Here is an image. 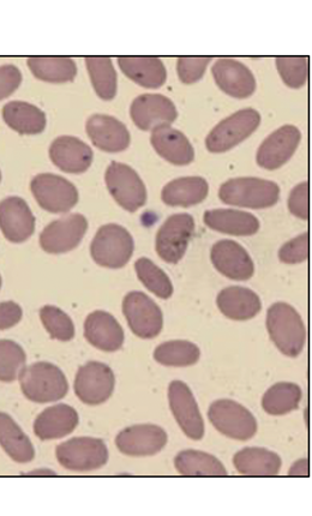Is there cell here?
Wrapping results in <instances>:
<instances>
[{
  "label": "cell",
  "instance_id": "obj_25",
  "mask_svg": "<svg viewBox=\"0 0 312 516\" xmlns=\"http://www.w3.org/2000/svg\"><path fill=\"white\" fill-rule=\"evenodd\" d=\"M78 414L68 405L47 408L35 420V435L42 441L57 440L71 434L77 428Z\"/></svg>",
  "mask_w": 312,
  "mask_h": 516
},
{
  "label": "cell",
  "instance_id": "obj_11",
  "mask_svg": "<svg viewBox=\"0 0 312 516\" xmlns=\"http://www.w3.org/2000/svg\"><path fill=\"white\" fill-rule=\"evenodd\" d=\"M123 312L138 338L153 339L164 327V316L158 305L142 292H130L124 298Z\"/></svg>",
  "mask_w": 312,
  "mask_h": 516
},
{
  "label": "cell",
  "instance_id": "obj_27",
  "mask_svg": "<svg viewBox=\"0 0 312 516\" xmlns=\"http://www.w3.org/2000/svg\"><path fill=\"white\" fill-rule=\"evenodd\" d=\"M204 224L216 232L231 236H252L260 230V221L255 215L236 209L207 210Z\"/></svg>",
  "mask_w": 312,
  "mask_h": 516
},
{
  "label": "cell",
  "instance_id": "obj_49",
  "mask_svg": "<svg viewBox=\"0 0 312 516\" xmlns=\"http://www.w3.org/2000/svg\"><path fill=\"white\" fill-rule=\"evenodd\" d=\"M0 180H2V173H0Z\"/></svg>",
  "mask_w": 312,
  "mask_h": 516
},
{
  "label": "cell",
  "instance_id": "obj_43",
  "mask_svg": "<svg viewBox=\"0 0 312 516\" xmlns=\"http://www.w3.org/2000/svg\"><path fill=\"white\" fill-rule=\"evenodd\" d=\"M310 238L309 233L305 232L300 236L293 238L290 242L282 245L279 251L281 262L287 264L302 263L309 258Z\"/></svg>",
  "mask_w": 312,
  "mask_h": 516
},
{
  "label": "cell",
  "instance_id": "obj_17",
  "mask_svg": "<svg viewBox=\"0 0 312 516\" xmlns=\"http://www.w3.org/2000/svg\"><path fill=\"white\" fill-rule=\"evenodd\" d=\"M166 431L158 425H135L119 432L116 444L120 452L129 456H152L167 444Z\"/></svg>",
  "mask_w": 312,
  "mask_h": 516
},
{
  "label": "cell",
  "instance_id": "obj_10",
  "mask_svg": "<svg viewBox=\"0 0 312 516\" xmlns=\"http://www.w3.org/2000/svg\"><path fill=\"white\" fill-rule=\"evenodd\" d=\"M195 231V220L190 214H174L156 234V252L167 263L176 264L185 255Z\"/></svg>",
  "mask_w": 312,
  "mask_h": 516
},
{
  "label": "cell",
  "instance_id": "obj_42",
  "mask_svg": "<svg viewBox=\"0 0 312 516\" xmlns=\"http://www.w3.org/2000/svg\"><path fill=\"white\" fill-rule=\"evenodd\" d=\"M210 57H180L177 60L179 80L185 84L200 81L206 72Z\"/></svg>",
  "mask_w": 312,
  "mask_h": 516
},
{
  "label": "cell",
  "instance_id": "obj_3",
  "mask_svg": "<svg viewBox=\"0 0 312 516\" xmlns=\"http://www.w3.org/2000/svg\"><path fill=\"white\" fill-rule=\"evenodd\" d=\"M22 392L30 401L47 404L63 399L69 384L63 371L51 363H36L24 369L21 376Z\"/></svg>",
  "mask_w": 312,
  "mask_h": 516
},
{
  "label": "cell",
  "instance_id": "obj_9",
  "mask_svg": "<svg viewBox=\"0 0 312 516\" xmlns=\"http://www.w3.org/2000/svg\"><path fill=\"white\" fill-rule=\"evenodd\" d=\"M35 200L47 212L68 213L78 202L76 186L53 173H41L30 184Z\"/></svg>",
  "mask_w": 312,
  "mask_h": 516
},
{
  "label": "cell",
  "instance_id": "obj_20",
  "mask_svg": "<svg viewBox=\"0 0 312 516\" xmlns=\"http://www.w3.org/2000/svg\"><path fill=\"white\" fill-rule=\"evenodd\" d=\"M0 228L12 243H23L32 237L35 218L27 202L16 196L0 202Z\"/></svg>",
  "mask_w": 312,
  "mask_h": 516
},
{
  "label": "cell",
  "instance_id": "obj_24",
  "mask_svg": "<svg viewBox=\"0 0 312 516\" xmlns=\"http://www.w3.org/2000/svg\"><path fill=\"white\" fill-rule=\"evenodd\" d=\"M84 336L101 351L114 352L123 347L124 330L116 318L105 311H95L84 323Z\"/></svg>",
  "mask_w": 312,
  "mask_h": 516
},
{
  "label": "cell",
  "instance_id": "obj_5",
  "mask_svg": "<svg viewBox=\"0 0 312 516\" xmlns=\"http://www.w3.org/2000/svg\"><path fill=\"white\" fill-rule=\"evenodd\" d=\"M260 124V113L254 108H243V110L221 120L209 132L206 138V147L212 153H225L254 134Z\"/></svg>",
  "mask_w": 312,
  "mask_h": 516
},
{
  "label": "cell",
  "instance_id": "obj_16",
  "mask_svg": "<svg viewBox=\"0 0 312 516\" xmlns=\"http://www.w3.org/2000/svg\"><path fill=\"white\" fill-rule=\"evenodd\" d=\"M130 114L141 130H154L159 126L170 125L178 117L176 105L161 94H143L132 101Z\"/></svg>",
  "mask_w": 312,
  "mask_h": 516
},
{
  "label": "cell",
  "instance_id": "obj_32",
  "mask_svg": "<svg viewBox=\"0 0 312 516\" xmlns=\"http://www.w3.org/2000/svg\"><path fill=\"white\" fill-rule=\"evenodd\" d=\"M0 444L12 459L29 462L34 459V447L26 434L8 414L0 413Z\"/></svg>",
  "mask_w": 312,
  "mask_h": 516
},
{
  "label": "cell",
  "instance_id": "obj_1",
  "mask_svg": "<svg viewBox=\"0 0 312 516\" xmlns=\"http://www.w3.org/2000/svg\"><path fill=\"white\" fill-rule=\"evenodd\" d=\"M220 200L230 206L264 209L279 201V185L272 180L240 177L227 180L220 186Z\"/></svg>",
  "mask_w": 312,
  "mask_h": 516
},
{
  "label": "cell",
  "instance_id": "obj_2",
  "mask_svg": "<svg viewBox=\"0 0 312 516\" xmlns=\"http://www.w3.org/2000/svg\"><path fill=\"white\" fill-rule=\"evenodd\" d=\"M267 328L276 347L287 357L296 358L306 344L302 317L291 305L276 303L268 310Z\"/></svg>",
  "mask_w": 312,
  "mask_h": 516
},
{
  "label": "cell",
  "instance_id": "obj_8",
  "mask_svg": "<svg viewBox=\"0 0 312 516\" xmlns=\"http://www.w3.org/2000/svg\"><path fill=\"white\" fill-rule=\"evenodd\" d=\"M105 180L114 200L128 212L135 213L146 204V185L129 165L113 161L107 168Z\"/></svg>",
  "mask_w": 312,
  "mask_h": 516
},
{
  "label": "cell",
  "instance_id": "obj_38",
  "mask_svg": "<svg viewBox=\"0 0 312 516\" xmlns=\"http://www.w3.org/2000/svg\"><path fill=\"white\" fill-rule=\"evenodd\" d=\"M138 279L148 290L161 299H170L173 294V285L164 270H161L149 258L142 257L135 263Z\"/></svg>",
  "mask_w": 312,
  "mask_h": 516
},
{
  "label": "cell",
  "instance_id": "obj_22",
  "mask_svg": "<svg viewBox=\"0 0 312 516\" xmlns=\"http://www.w3.org/2000/svg\"><path fill=\"white\" fill-rule=\"evenodd\" d=\"M93 150L80 138L59 136L50 147L53 164L66 173L86 172L93 161Z\"/></svg>",
  "mask_w": 312,
  "mask_h": 516
},
{
  "label": "cell",
  "instance_id": "obj_41",
  "mask_svg": "<svg viewBox=\"0 0 312 516\" xmlns=\"http://www.w3.org/2000/svg\"><path fill=\"white\" fill-rule=\"evenodd\" d=\"M275 63L286 86L297 89L303 87L308 81V57H278L275 59Z\"/></svg>",
  "mask_w": 312,
  "mask_h": 516
},
{
  "label": "cell",
  "instance_id": "obj_18",
  "mask_svg": "<svg viewBox=\"0 0 312 516\" xmlns=\"http://www.w3.org/2000/svg\"><path fill=\"white\" fill-rule=\"evenodd\" d=\"M214 80L226 94L237 99L249 98L256 90V78L252 71L236 59L220 58L212 68Z\"/></svg>",
  "mask_w": 312,
  "mask_h": 516
},
{
  "label": "cell",
  "instance_id": "obj_46",
  "mask_svg": "<svg viewBox=\"0 0 312 516\" xmlns=\"http://www.w3.org/2000/svg\"><path fill=\"white\" fill-rule=\"evenodd\" d=\"M22 320L21 306L14 302L0 303V330L16 326Z\"/></svg>",
  "mask_w": 312,
  "mask_h": 516
},
{
  "label": "cell",
  "instance_id": "obj_21",
  "mask_svg": "<svg viewBox=\"0 0 312 516\" xmlns=\"http://www.w3.org/2000/svg\"><path fill=\"white\" fill-rule=\"evenodd\" d=\"M86 129L94 146L104 152L118 153L129 147L130 132L117 118L94 114L88 119Z\"/></svg>",
  "mask_w": 312,
  "mask_h": 516
},
{
  "label": "cell",
  "instance_id": "obj_48",
  "mask_svg": "<svg viewBox=\"0 0 312 516\" xmlns=\"http://www.w3.org/2000/svg\"><path fill=\"white\" fill-rule=\"evenodd\" d=\"M0 287H2V276H0Z\"/></svg>",
  "mask_w": 312,
  "mask_h": 516
},
{
  "label": "cell",
  "instance_id": "obj_47",
  "mask_svg": "<svg viewBox=\"0 0 312 516\" xmlns=\"http://www.w3.org/2000/svg\"><path fill=\"white\" fill-rule=\"evenodd\" d=\"M309 460L308 459H302L297 462H294L293 466L291 467L290 476L298 477V476H309Z\"/></svg>",
  "mask_w": 312,
  "mask_h": 516
},
{
  "label": "cell",
  "instance_id": "obj_12",
  "mask_svg": "<svg viewBox=\"0 0 312 516\" xmlns=\"http://www.w3.org/2000/svg\"><path fill=\"white\" fill-rule=\"evenodd\" d=\"M116 386V377L110 366L89 362L78 370L75 393L84 404L96 406L111 398Z\"/></svg>",
  "mask_w": 312,
  "mask_h": 516
},
{
  "label": "cell",
  "instance_id": "obj_28",
  "mask_svg": "<svg viewBox=\"0 0 312 516\" xmlns=\"http://www.w3.org/2000/svg\"><path fill=\"white\" fill-rule=\"evenodd\" d=\"M209 185L202 177H182L167 183L161 198L167 206L191 207L206 200Z\"/></svg>",
  "mask_w": 312,
  "mask_h": 516
},
{
  "label": "cell",
  "instance_id": "obj_4",
  "mask_svg": "<svg viewBox=\"0 0 312 516\" xmlns=\"http://www.w3.org/2000/svg\"><path fill=\"white\" fill-rule=\"evenodd\" d=\"M135 243L126 228L117 224L100 227L90 246L93 260L102 267L119 269L130 261Z\"/></svg>",
  "mask_w": 312,
  "mask_h": 516
},
{
  "label": "cell",
  "instance_id": "obj_39",
  "mask_svg": "<svg viewBox=\"0 0 312 516\" xmlns=\"http://www.w3.org/2000/svg\"><path fill=\"white\" fill-rule=\"evenodd\" d=\"M26 362V352L20 345L14 341L0 340V381H15L21 376Z\"/></svg>",
  "mask_w": 312,
  "mask_h": 516
},
{
  "label": "cell",
  "instance_id": "obj_44",
  "mask_svg": "<svg viewBox=\"0 0 312 516\" xmlns=\"http://www.w3.org/2000/svg\"><path fill=\"white\" fill-rule=\"evenodd\" d=\"M310 186L308 182L300 183L291 191L288 198L290 212L302 220H308L310 215Z\"/></svg>",
  "mask_w": 312,
  "mask_h": 516
},
{
  "label": "cell",
  "instance_id": "obj_34",
  "mask_svg": "<svg viewBox=\"0 0 312 516\" xmlns=\"http://www.w3.org/2000/svg\"><path fill=\"white\" fill-rule=\"evenodd\" d=\"M174 466L183 476H227V470L214 455L184 450L174 459Z\"/></svg>",
  "mask_w": 312,
  "mask_h": 516
},
{
  "label": "cell",
  "instance_id": "obj_30",
  "mask_svg": "<svg viewBox=\"0 0 312 516\" xmlns=\"http://www.w3.org/2000/svg\"><path fill=\"white\" fill-rule=\"evenodd\" d=\"M5 123L22 135H36L46 128V114L26 101H11L3 108Z\"/></svg>",
  "mask_w": 312,
  "mask_h": 516
},
{
  "label": "cell",
  "instance_id": "obj_37",
  "mask_svg": "<svg viewBox=\"0 0 312 516\" xmlns=\"http://www.w3.org/2000/svg\"><path fill=\"white\" fill-rule=\"evenodd\" d=\"M87 69L96 94L112 100L117 94V72L110 57H87Z\"/></svg>",
  "mask_w": 312,
  "mask_h": 516
},
{
  "label": "cell",
  "instance_id": "obj_45",
  "mask_svg": "<svg viewBox=\"0 0 312 516\" xmlns=\"http://www.w3.org/2000/svg\"><path fill=\"white\" fill-rule=\"evenodd\" d=\"M22 74L15 65L6 64L0 66V100L8 98L20 87Z\"/></svg>",
  "mask_w": 312,
  "mask_h": 516
},
{
  "label": "cell",
  "instance_id": "obj_7",
  "mask_svg": "<svg viewBox=\"0 0 312 516\" xmlns=\"http://www.w3.org/2000/svg\"><path fill=\"white\" fill-rule=\"evenodd\" d=\"M57 460L66 470L90 472L99 470L108 461V450L104 441L92 437L72 438L57 447Z\"/></svg>",
  "mask_w": 312,
  "mask_h": 516
},
{
  "label": "cell",
  "instance_id": "obj_36",
  "mask_svg": "<svg viewBox=\"0 0 312 516\" xmlns=\"http://www.w3.org/2000/svg\"><path fill=\"white\" fill-rule=\"evenodd\" d=\"M200 357V348L190 341L183 340L165 342L154 352L156 362L165 366H173V368L194 365L200 360Z\"/></svg>",
  "mask_w": 312,
  "mask_h": 516
},
{
  "label": "cell",
  "instance_id": "obj_14",
  "mask_svg": "<svg viewBox=\"0 0 312 516\" xmlns=\"http://www.w3.org/2000/svg\"><path fill=\"white\" fill-rule=\"evenodd\" d=\"M168 400H170L173 416L184 434L191 440H202L204 422L190 388L182 381L172 382L168 388Z\"/></svg>",
  "mask_w": 312,
  "mask_h": 516
},
{
  "label": "cell",
  "instance_id": "obj_26",
  "mask_svg": "<svg viewBox=\"0 0 312 516\" xmlns=\"http://www.w3.org/2000/svg\"><path fill=\"white\" fill-rule=\"evenodd\" d=\"M216 303L222 314L234 321L251 320L262 308L260 297L254 291L239 286L222 290Z\"/></svg>",
  "mask_w": 312,
  "mask_h": 516
},
{
  "label": "cell",
  "instance_id": "obj_40",
  "mask_svg": "<svg viewBox=\"0 0 312 516\" xmlns=\"http://www.w3.org/2000/svg\"><path fill=\"white\" fill-rule=\"evenodd\" d=\"M42 323L52 339L70 341L75 336V326L71 318L56 306H44L40 311Z\"/></svg>",
  "mask_w": 312,
  "mask_h": 516
},
{
  "label": "cell",
  "instance_id": "obj_13",
  "mask_svg": "<svg viewBox=\"0 0 312 516\" xmlns=\"http://www.w3.org/2000/svg\"><path fill=\"white\" fill-rule=\"evenodd\" d=\"M88 221L82 214H70L51 222L40 236V245L48 254H64L77 248L86 234Z\"/></svg>",
  "mask_w": 312,
  "mask_h": 516
},
{
  "label": "cell",
  "instance_id": "obj_23",
  "mask_svg": "<svg viewBox=\"0 0 312 516\" xmlns=\"http://www.w3.org/2000/svg\"><path fill=\"white\" fill-rule=\"evenodd\" d=\"M150 142L161 158L173 165L185 166L195 159V150L182 131L171 125L159 126L152 131Z\"/></svg>",
  "mask_w": 312,
  "mask_h": 516
},
{
  "label": "cell",
  "instance_id": "obj_19",
  "mask_svg": "<svg viewBox=\"0 0 312 516\" xmlns=\"http://www.w3.org/2000/svg\"><path fill=\"white\" fill-rule=\"evenodd\" d=\"M210 258L214 267L228 279L246 281L255 273L254 262L248 251L233 240L225 239L215 243Z\"/></svg>",
  "mask_w": 312,
  "mask_h": 516
},
{
  "label": "cell",
  "instance_id": "obj_35",
  "mask_svg": "<svg viewBox=\"0 0 312 516\" xmlns=\"http://www.w3.org/2000/svg\"><path fill=\"white\" fill-rule=\"evenodd\" d=\"M302 396V389L297 384L281 382L267 390L262 407L270 416H285L297 410Z\"/></svg>",
  "mask_w": 312,
  "mask_h": 516
},
{
  "label": "cell",
  "instance_id": "obj_29",
  "mask_svg": "<svg viewBox=\"0 0 312 516\" xmlns=\"http://www.w3.org/2000/svg\"><path fill=\"white\" fill-rule=\"evenodd\" d=\"M118 64L126 76L144 88H160L166 82L167 71L158 57H120Z\"/></svg>",
  "mask_w": 312,
  "mask_h": 516
},
{
  "label": "cell",
  "instance_id": "obj_31",
  "mask_svg": "<svg viewBox=\"0 0 312 516\" xmlns=\"http://www.w3.org/2000/svg\"><path fill=\"white\" fill-rule=\"evenodd\" d=\"M234 467L244 476H276L281 470L278 454L264 448H245L233 458Z\"/></svg>",
  "mask_w": 312,
  "mask_h": 516
},
{
  "label": "cell",
  "instance_id": "obj_6",
  "mask_svg": "<svg viewBox=\"0 0 312 516\" xmlns=\"http://www.w3.org/2000/svg\"><path fill=\"white\" fill-rule=\"evenodd\" d=\"M208 418L220 434L237 441H249L257 432V420L233 400H218L209 407Z\"/></svg>",
  "mask_w": 312,
  "mask_h": 516
},
{
  "label": "cell",
  "instance_id": "obj_15",
  "mask_svg": "<svg viewBox=\"0 0 312 516\" xmlns=\"http://www.w3.org/2000/svg\"><path fill=\"white\" fill-rule=\"evenodd\" d=\"M302 132L294 125H284L270 134L257 150V164L266 170H278L296 152Z\"/></svg>",
  "mask_w": 312,
  "mask_h": 516
},
{
  "label": "cell",
  "instance_id": "obj_33",
  "mask_svg": "<svg viewBox=\"0 0 312 516\" xmlns=\"http://www.w3.org/2000/svg\"><path fill=\"white\" fill-rule=\"evenodd\" d=\"M27 63L34 76L46 82H70L77 75L74 59L69 57H32Z\"/></svg>",
  "mask_w": 312,
  "mask_h": 516
}]
</instances>
